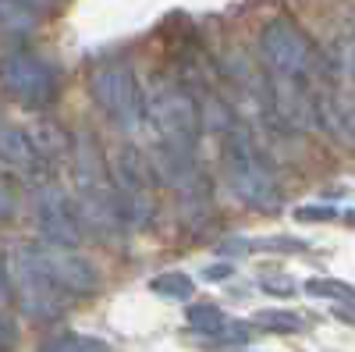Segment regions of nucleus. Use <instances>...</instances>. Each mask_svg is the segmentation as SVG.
Returning <instances> with one entry per match:
<instances>
[{
	"mask_svg": "<svg viewBox=\"0 0 355 352\" xmlns=\"http://www.w3.org/2000/svg\"><path fill=\"white\" fill-rule=\"evenodd\" d=\"M40 352H110V345L103 338H93V335H78V331H64L50 338Z\"/></svg>",
	"mask_w": 355,
	"mask_h": 352,
	"instance_id": "13",
	"label": "nucleus"
},
{
	"mask_svg": "<svg viewBox=\"0 0 355 352\" xmlns=\"http://www.w3.org/2000/svg\"><path fill=\"white\" fill-rule=\"evenodd\" d=\"M40 256H43L50 278L57 281V288H61L64 296H89V292H96V285H100L96 267L85 256H78L71 246L43 242L40 246Z\"/></svg>",
	"mask_w": 355,
	"mask_h": 352,
	"instance_id": "11",
	"label": "nucleus"
},
{
	"mask_svg": "<svg viewBox=\"0 0 355 352\" xmlns=\"http://www.w3.org/2000/svg\"><path fill=\"white\" fill-rule=\"evenodd\" d=\"M252 328L277 331V335H295V331L306 328V320H302V313H288V310H259L256 320H252Z\"/></svg>",
	"mask_w": 355,
	"mask_h": 352,
	"instance_id": "14",
	"label": "nucleus"
},
{
	"mask_svg": "<svg viewBox=\"0 0 355 352\" xmlns=\"http://www.w3.org/2000/svg\"><path fill=\"white\" fill-rule=\"evenodd\" d=\"M110 185L117 199V214H121L125 228H146L157 214L153 199V167L150 157H142L135 146H121L110 157Z\"/></svg>",
	"mask_w": 355,
	"mask_h": 352,
	"instance_id": "5",
	"label": "nucleus"
},
{
	"mask_svg": "<svg viewBox=\"0 0 355 352\" xmlns=\"http://www.w3.org/2000/svg\"><path fill=\"white\" fill-rule=\"evenodd\" d=\"M25 4H28V8H53L57 0H25Z\"/></svg>",
	"mask_w": 355,
	"mask_h": 352,
	"instance_id": "27",
	"label": "nucleus"
},
{
	"mask_svg": "<svg viewBox=\"0 0 355 352\" xmlns=\"http://www.w3.org/2000/svg\"><path fill=\"white\" fill-rule=\"evenodd\" d=\"M259 50H263V61L270 68V75L284 78V82H306L313 72V61H316L313 43L291 18L266 22L259 33Z\"/></svg>",
	"mask_w": 355,
	"mask_h": 352,
	"instance_id": "7",
	"label": "nucleus"
},
{
	"mask_svg": "<svg viewBox=\"0 0 355 352\" xmlns=\"http://www.w3.org/2000/svg\"><path fill=\"white\" fill-rule=\"evenodd\" d=\"M11 296V292H8V274H4V256H0V303H4Z\"/></svg>",
	"mask_w": 355,
	"mask_h": 352,
	"instance_id": "25",
	"label": "nucleus"
},
{
	"mask_svg": "<svg viewBox=\"0 0 355 352\" xmlns=\"http://www.w3.org/2000/svg\"><path fill=\"white\" fill-rule=\"evenodd\" d=\"M36 224L43 231V239L53 242V246H78L82 242V221H78V210L75 203L64 196L61 185L53 182H43L36 189Z\"/></svg>",
	"mask_w": 355,
	"mask_h": 352,
	"instance_id": "10",
	"label": "nucleus"
},
{
	"mask_svg": "<svg viewBox=\"0 0 355 352\" xmlns=\"http://www.w3.org/2000/svg\"><path fill=\"white\" fill-rule=\"evenodd\" d=\"M142 97H146V114H150L160 142L171 146V150L196 153L202 139V110L185 85H178L171 78H153Z\"/></svg>",
	"mask_w": 355,
	"mask_h": 352,
	"instance_id": "4",
	"label": "nucleus"
},
{
	"mask_svg": "<svg viewBox=\"0 0 355 352\" xmlns=\"http://www.w3.org/2000/svg\"><path fill=\"white\" fill-rule=\"evenodd\" d=\"M338 210L331 207V203H323V207H299L295 210V221H334Z\"/></svg>",
	"mask_w": 355,
	"mask_h": 352,
	"instance_id": "21",
	"label": "nucleus"
},
{
	"mask_svg": "<svg viewBox=\"0 0 355 352\" xmlns=\"http://www.w3.org/2000/svg\"><path fill=\"white\" fill-rule=\"evenodd\" d=\"M0 25L25 33V28L36 25V8H28L25 0H0Z\"/></svg>",
	"mask_w": 355,
	"mask_h": 352,
	"instance_id": "19",
	"label": "nucleus"
},
{
	"mask_svg": "<svg viewBox=\"0 0 355 352\" xmlns=\"http://www.w3.org/2000/svg\"><path fill=\"white\" fill-rule=\"evenodd\" d=\"M252 338V324H242V320H224V328L210 338H202L206 349H245V342Z\"/></svg>",
	"mask_w": 355,
	"mask_h": 352,
	"instance_id": "17",
	"label": "nucleus"
},
{
	"mask_svg": "<svg viewBox=\"0 0 355 352\" xmlns=\"http://www.w3.org/2000/svg\"><path fill=\"white\" fill-rule=\"evenodd\" d=\"M341 320H348V324H355V303H338V310H334Z\"/></svg>",
	"mask_w": 355,
	"mask_h": 352,
	"instance_id": "24",
	"label": "nucleus"
},
{
	"mask_svg": "<svg viewBox=\"0 0 355 352\" xmlns=\"http://www.w3.org/2000/svg\"><path fill=\"white\" fill-rule=\"evenodd\" d=\"M189 328L196 331V335H202V338H210V335H217L220 328H224V313L214 306V303H196V306H189Z\"/></svg>",
	"mask_w": 355,
	"mask_h": 352,
	"instance_id": "15",
	"label": "nucleus"
},
{
	"mask_svg": "<svg viewBox=\"0 0 355 352\" xmlns=\"http://www.w3.org/2000/svg\"><path fill=\"white\" fill-rule=\"evenodd\" d=\"M306 292L316 299H334V303H355V288L348 281H338V278H309L306 281Z\"/></svg>",
	"mask_w": 355,
	"mask_h": 352,
	"instance_id": "18",
	"label": "nucleus"
},
{
	"mask_svg": "<svg viewBox=\"0 0 355 352\" xmlns=\"http://www.w3.org/2000/svg\"><path fill=\"white\" fill-rule=\"evenodd\" d=\"M220 160H224V174H227L231 192L242 203H249V207H256V210H277L281 207L277 174H274L270 160L263 157V150L256 146V139L242 125L227 128Z\"/></svg>",
	"mask_w": 355,
	"mask_h": 352,
	"instance_id": "2",
	"label": "nucleus"
},
{
	"mask_svg": "<svg viewBox=\"0 0 355 352\" xmlns=\"http://www.w3.org/2000/svg\"><path fill=\"white\" fill-rule=\"evenodd\" d=\"M89 93L100 103V110L117 128L135 132L146 121V97L135 82V72L125 61H103L89 75Z\"/></svg>",
	"mask_w": 355,
	"mask_h": 352,
	"instance_id": "6",
	"label": "nucleus"
},
{
	"mask_svg": "<svg viewBox=\"0 0 355 352\" xmlns=\"http://www.w3.org/2000/svg\"><path fill=\"white\" fill-rule=\"evenodd\" d=\"M4 274H8V292L15 296L18 310L33 320H53L64 310V292L50 278L46 263L40 256V246L33 242H15L4 253Z\"/></svg>",
	"mask_w": 355,
	"mask_h": 352,
	"instance_id": "3",
	"label": "nucleus"
},
{
	"mask_svg": "<svg viewBox=\"0 0 355 352\" xmlns=\"http://www.w3.org/2000/svg\"><path fill=\"white\" fill-rule=\"evenodd\" d=\"M150 167L171 192H178V199H182V207L189 214L192 210L206 214V207H210V182H206L196 153L171 150V146L160 142L157 150L150 153Z\"/></svg>",
	"mask_w": 355,
	"mask_h": 352,
	"instance_id": "9",
	"label": "nucleus"
},
{
	"mask_svg": "<svg viewBox=\"0 0 355 352\" xmlns=\"http://www.w3.org/2000/svg\"><path fill=\"white\" fill-rule=\"evenodd\" d=\"M345 221H348V224H355V210H348V214H345Z\"/></svg>",
	"mask_w": 355,
	"mask_h": 352,
	"instance_id": "28",
	"label": "nucleus"
},
{
	"mask_svg": "<svg viewBox=\"0 0 355 352\" xmlns=\"http://www.w3.org/2000/svg\"><path fill=\"white\" fill-rule=\"evenodd\" d=\"M259 285H263V292H270V296H295V278L291 274H284V271H266V274H259Z\"/></svg>",
	"mask_w": 355,
	"mask_h": 352,
	"instance_id": "20",
	"label": "nucleus"
},
{
	"mask_svg": "<svg viewBox=\"0 0 355 352\" xmlns=\"http://www.w3.org/2000/svg\"><path fill=\"white\" fill-rule=\"evenodd\" d=\"M231 274V263H217V267L206 271V278H227Z\"/></svg>",
	"mask_w": 355,
	"mask_h": 352,
	"instance_id": "26",
	"label": "nucleus"
},
{
	"mask_svg": "<svg viewBox=\"0 0 355 352\" xmlns=\"http://www.w3.org/2000/svg\"><path fill=\"white\" fill-rule=\"evenodd\" d=\"M150 292H157V296H164V299H192V292H196V285H192V278L189 274H178V271H167V274H157L153 281H150Z\"/></svg>",
	"mask_w": 355,
	"mask_h": 352,
	"instance_id": "16",
	"label": "nucleus"
},
{
	"mask_svg": "<svg viewBox=\"0 0 355 352\" xmlns=\"http://www.w3.org/2000/svg\"><path fill=\"white\" fill-rule=\"evenodd\" d=\"M71 171H75V185H78V221L89 224L100 239H110L125 228L121 214H117V199L110 185V167L96 146V135L78 132L71 146Z\"/></svg>",
	"mask_w": 355,
	"mask_h": 352,
	"instance_id": "1",
	"label": "nucleus"
},
{
	"mask_svg": "<svg viewBox=\"0 0 355 352\" xmlns=\"http://www.w3.org/2000/svg\"><path fill=\"white\" fill-rule=\"evenodd\" d=\"M11 342H15V328L8 324V317H0V352H11Z\"/></svg>",
	"mask_w": 355,
	"mask_h": 352,
	"instance_id": "23",
	"label": "nucleus"
},
{
	"mask_svg": "<svg viewBox=\"0 0 355 352\" xmlns=\"http://www.w3.org/2000/svg\"><path fill=\"white\" fill-rule=\"evenodd\" d=\"M0 85L11 100H18L28 110H40L57 97V72L53 65H46L43 57L28 53V50H15L0 61Z\"/></svg>",
	"mask_w": 355,
	"mask_h": 352,
	"instance_id": "8",
	"label": "nucleus"
},
{
	"mask_svg": "<svg viewBox=\"0 0 355 352\" xmlns=\"http://www.w3.org/2000/svg\"><path fill=\"white\" fill-rule=\"evenodd\" d=\"M0 164L18 171V174H33V171L43 167V157H40L28 132H21L18 125L0 121Z\"/></svg>",
	"mask_w": 355,
	"mask_h": 352,
	"instance_id": "12",
	"label": "nucleus"
},
{
	"mask_svg": "<svg viewBox=\"0 0 355 352\" xmlns=\"http://www.w3.org/2000/svg\"><path fill=\"white\" fill-rule=\"evenodd\" d=\"M15 207H18V196H15L11 182L0 174V221H8V217L15 214Z\"/></svg>",
	"mask_w": 355,
	"mask_h": 352,
	"instance_id": "22",
	"label": "nucleus"
}]
</instances>
